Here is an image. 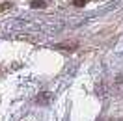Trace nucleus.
Returning a JSON list of instances; mask_svg holds the SVG:
<instances>
[{
	"mask_svg": "<svg viewBox=\"0 0 123 121\" xmlns=\"http://www.w3.org/2000/svg\"><path fill=\"white\" fill-rule=\"evenodd\" d=\"M8 8H11V4H2V6H0V11H4V9H8Z\"/></svg>",
	"mask_w": 123,
	"mask_h": 121,
	"instance_id": "423d86ee",
	"label": "nucleus"
},
{
	"mask_svg": "<svg viewBox=\"0 0 123 121\" xmlns=\"http://www.w3.org/2000/svg\"><path fill=\"white\" fill-rule=\"evenodd\" d=\"M84 2H86V0H73V4L78 6V8H80V6H84Z\"/></svg>",
	"mask_w": 123,
	"mask_h": 121,
	"instance_id": "39448f33",
	"label": "nucleus"
},
{
	"mask_svg": "<svg viewBox=\"0 0 123 121\" xmlns=\"http://www.w3.org/2000/svg\"><path fill=\"white\" fill-rule=\"evenodd\" d=\"M32 8H45V0H34Z\"/></svg>",
	"mask_w": 123,
	"mask_h": 121,
	"instance_id": "20e7f679",
	"label": "nucleus"
},
{
	"mask_svg": "<svg viewBox=\"0 0 123 121\" xmlns=\"http://www.w3.org/2000/svg\"><path fill=\"white\" fill-rule=\"evenodd\" d=\"M58 48H77V43H62V45H58Z\"/></svg>",
	"mask_w": 123,
	"mask_h": 121,
	"instance_id": "7ed1b4c3",
	"label": "nucleus"
},
{
	"mask_svg": "<svg viewBox=\"0 0 123 121\" xmlns=\"http://www.w3.org/2000/svg\"><path fill=\"white\" fill-rule=\"evenodd\" d=\"M95 90H97V93H101V97H103V95L106 93V88H105V84H103V82L97 84V86H95Z\"/></svg>",
	"mask_w": 123,
	"mask_h": 121,
	"instance_id": "f03ea898",
	"label": "nucleus"
},
{
	"mask_svg": "<svg viewBox=\"0 0 123 121\" xmlns=\"http://www.w3.org/2000/svg\"><path fill=\"white\" fill-rule=\"evenodd\" d=\"M50 99H52V93L45 91V93H41V95L36 99V103H37V104H49V103H50Z\"/></svg>",
	"mask_w": 123,
	"mask_h": 121,
	"instance_id": "f257e3e1",
	"label": "nucleus"
}]
</instances>
